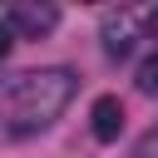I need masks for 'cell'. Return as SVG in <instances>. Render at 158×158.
<instances>
[{
    "label": "cell",
    "instance_id": "cell-4",
    "mask_svg": "<svg viewBox=\"0 0 158 158\" xmlns=\"http://www.w3.org/2000/svg\"><path fill=\"white\" fill-rule=\"evenodd\" d=\"M89 118H94V123H89V128H94V138H99V143H114V138H118V128H123V104H118L114 94H99V99H94V109H89Z\"/></svg>",
    "mask_w": 158,
    "mask_h": 158
},
{
    "label": "cell",
    "instance_id": "cell-6",
    "mask_svg": "<svg viewBox=\"0 0 158 158\" xmlns=\"http://www.w3.org/2000/svg\"><path fill=\"white\" fill-rule=\"evenodd\" d=\"M133 158H158V123H153V128L133 143Z\"/></svg>",
    "mask_w": 158,
    "mask_h": 158
},
{
    "label": "cell",
    "instance_id": "cell-5",
    "mask_svg": "<svg viewBox=\"0 0 158 158\" xmlns=\"http://www.w3.org/2000/svg\"><path fill=\"white\" fill-rule=\"evenodd\" d=\"M133 79H138V89H143V94H158V49H153V54H143V64H138V74H133Z\"/></svg>",
    "mask_w": 158,
    "mask_h": 158
},
{
    "label": "cell",
    "instance_id": "cell-3",
    "mask_svg": "<svg viewBox=\"0 0 158 158\" xmlns=\"http://www.w3.org/2000/svg\"><path fill=\"white\" fill-rule=\"evenodd\" d=\"M5 25H10L15 35H30V40H40V35H49V30L59 25V5H35V0H20V5H10Z\"/></svg>",
    "mask_w": 158,
    "mask_h": 158
},
{
    "label": "cell",
    "instance_id": "cell-1",
    "mask_svg": "<svg viewBox=\"0 0 158 158\" xmlns=\"http://www.w3.org/2000/svg\"><path fill=\"white\" fill-rule=\"evenodd\" d=\"M74 89H79V79H74V69H64V64L25 69V74H15V79L0 89V123H5L10 133H40V128H49V123L69 109Z\"/></svg>",
    "mask_w": 158,
    "mask_h": 158
},
{
    "label": "cell",
    "instance_id": "cell-7",
    "mask_svg": "<svg viewBox=\"0 0 158 158\" xmlns=\"http://www.w3.org/2000/svg\"><path fill=\"white\" fill-rule=\"evenodd\" d=\"M10 44H15V30H10V25H5V20H0V59H5V54H10Z\"/></svg>",
    "mask_w": 158,
    "mask_h": 158
},
{
    "label": "cell",
    "instance_id": "cell-8",
    "mask_svg": "<svg viewBox=\"0 0 158 158\" xmlns=\"http://www.w3.org/2000/svg\"><path fill=\"white\" fill-rule=\"evenodd\" d=\"M143 25H148V35H153V40H158V10H153V15H148V20H143Z\"/></svg>",
    "mask_w": 158,
    "mask_h": 158
},
{
    "label": "cell",
    "instance_id": "cell-2",
    "mask_svg": "<svg viewBox=\"0 0 158 158\" xmlns=\"http://www.w3.org/2000/svg\"><path fill=\"white\" fill-rule=\"evenodd\" d=\"M99 35H104V54L109 59H128L133 44H138V15L133 10H109L104 25H99Z\"/></svg>",
    "mask_w": 158,
    "mask_h": 158
}]
</instances>
